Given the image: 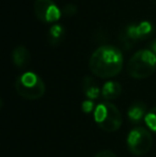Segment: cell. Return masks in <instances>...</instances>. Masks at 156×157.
Segmentation results:
<instances>
[{"label":"cell","instance_id":"obj_1","mask_svg":"<svg viewBox=\"0 0 156 157\" xmlns=\"http://www.w3.org/2000/svg\"><path fill=\"white\" fill-rule=\"evenodd\" d=\"M123 54L115 45H102L97 47L89 59V67L92 74L103 79L117 76L123 67Z\"/></svg>","mask_w":156,"mask_h":157},{"label":"cell","instance_id":"obj_2","mask_svg":"<svg viewBox=\"0 0 156 157\" xmlns=\"http://www.w3.org/2000/svg\"><path fill=\"white\" fill-rule=\"evenodd\" d=\"M156 70V55L149 48L136 52L127 63V73L131 78L144 79L153 75Z\"/></svg>","mask_w":156,"mask_h":157},{"label":"cell","instance_id":"obj_3","mask_svg":"<svg viewBox=\"0 0 156 157\" xmlns=\"http://www.w3.org/2000/svg\"><path fill=\"white\" fill-rule=\"evenodd\" d=\"M93 116L98 127L107 132H117L123 122L121 111L110 101H103L96 105Z\"/></svg>","mask_w":156,"mask_h":157},{"label":"cell","instance_id":"obj_4","mask_svg":"<svg viewBox=\"0 0 156 157\" xmlns=\"http://www.w3.org/2000/svg\"><path fill=\"white\" fill-rule=\"evenodd\" d=\"M15 90L24 98L36 101L45 94L46 88L43 79L38 74L33 72H26L16 78Z\"/></svg>","mask_w":156,"mask_h":157},{"label":"cell","instance_id":"obj_5","mask_svg":"<svg viewBox=\"0 0 156 157\" xmlns=\"http://www.w3.org/2000/svg\"><path fill=\"white\" fill-rule=\"evenodd\" d=\"M153 143L154 140L152 134L146 127L141 126L133 128L126 138L127 149L135 156H143L148 154L152 149Z\"/></svg>","mask_w":156,"mask_h":157},{"label":"cell","instance_id":"obj_6","mask_svg":"<svg viewBox=\"0 0 156 157\" xmlns=\"http://www.w3.org/2000/svg\"><path fill=\"white\" fill-rule=\"evenodd\" d=\"M33 10L36 18L45 24H56L62 15V11L52 0H36Z\"/></svg>","mask_w":156,"mask_h":157},{"label":"cell","instance_id":"obj_7","mask_svg":"<svg viewBox=\"0 0 156 157\" xmlns=\"http://www.w3.org/2000/svg\"><path fill=\"white\" fill-rule=\"evenodd\" d=\"M125 32L134 42L149 39L153 34L155 27L151 21H142L139 23H131L124 28Z\"/></svg>","mask_w":156,"mask_h":157},{"label":"cell","instance_id":"obj_8","mask_svg":"<svg viewBox=\"0 0 156 157\" xmlns=\"http://www.w3.org/2000/svg\"><path fill=\"white\" fill-rule=\"evenodd\" d=\"M148 112V107L143 101H135L127 109V117L133 124H139L144 121Z\"/></svg>","mask_w":156,"mask_h":157},{"label":"cell","instance_id":"obj_9","mask_svg":"<svg viewBox=\"0 0 156 157\" xmlns=\"http://www.w3.org/2000/svg\"><path fill=\"white\" fill-rule=\"evenodd\" d=\"M82 92L86 95L87 99H92L95 101L100 97V95L102 94V89L100 88L98 83L96 82V80L91 76H85L82 79Z\"/></svg>","mask_w":156,"mask_h":157},{"label":"cell","instance_id":"obj_10","mask_svg":"<svg viewBox=\"0 0 156 157\" xmlns=\"http://www.w3.org/2000/svg\"><path fill=\"white\" fill-rule=\"evenodd\" d=\"M30 52L25 46L18 45L13 49L12 52V60L13 63L16 67L18 68H24L29 64L30 62Z\"/></svg>","mask_w":156,"mask_h":157},{"label":"cell","instance_id":"obj_11","mask_svg":"<svg viewBox=\"0 0 156 157\" xmlns=\"http://www.w3.org/2000/svg\"><path fill=\"white\" fill-rule=\"evenodd\" d=\"M122 93V86L118 81H107L102 88V96L106 101L117 99Z\"/></svg>","mask_w":156,"mask_h":157},{"label":"cell","instance_id":"obj_12","mask_svg":"<svg viewBox=\"0 0 156 157\" xmlns=\"http://www.w3.org/2000/svg\"><path fill=\"white\" fill-rule=\"evenodd\" d=\"M65 36V29L60 24H54L48 30V41L51 45H58Z\"/></svg>","mask_w":156,"mask_h":157},{"label":"cell","instance_id":"obj_13","mask_svg":"<svg viewBox=\"0 0 156 157\" xmlns=\"http://www.w3.org/2000/svg\"><path fill=\"white\" fill-rule=\"evenodd\" d=\"M144 122H146V125L148 126L149 129L156 134V106L151 110H149L148 114L144 119Z\"/></svg>","mask_w":156,"mask_h":157},{"label":"cell","instance_id":"obj_14","mask_svg":"<svg viewBox=\"0 0 156 157\" xmlns=\"http://www.w3.org/2000/svg\"><path fill=\"white\" fill-rule=\"evenodd\" d=\"M119 40H120L119 42L122 44V46L124 47V49H126V50L131 49V48L134 46V44L136 43V42H134L133 40L127 35V33L125 32L124 29H123L122 31L120 32V34H119Z\"/></svg>","mask_w":156,"mask_h":157},{"label":"cell","instance_id":"obj_15","mask_svg":"<svg viewBox=\"0 0 156 157\" xmlns=\"http://www.w3.org/2000/svg\"><path fill=\"white\" fill-rule=\"evenodd\" d=\"M95 108L96 106L94 104V101H92V99H86L81 104V110L85 113H92V112H94Z\"/></svg>","mask_w":156,"mask_h":157},{"label":"cell","instance_id":"obj_16","mask_svg":"<svg viewBox=\"0 0 156 157\" xmlns=\"http://www.w3.org/2000/svg\"><path fill=\"white\" fill-rule=\"evenodd\" d=\"M62 15H65V16H73L77 13V6L73 3H69V4H65L63 6L62 10Z\"/></svg>","mask_w":156,"mask_h":157},{"label":"cell","instance_id":"obj_17","mask_svg":"<svg viewBox=\"0 0 156 157\" xmlns=\"http://www.w3.org/2000/svg\"><path fill=\"white\" fill-rule=\"evenodd\" d=\"M94 157H117V155L110 150H103V151L98 152L97 154H95Z\"/></svg>","mask_w":156,"mask_h":157},{"label":"cell","instance_id":"obj_18","mask_svg":"<svg viewBox=\"0 0 156 157\" xmlns=\"http://www.w3.org/2000/svg\"><path fill=\"white\" fill-rule=\"evenodd\" d=\"M148 48L156 55V39H154L153 41H151L150 43L148 44Z\"/></svg>","mask_w":156,"mask_h":157},{"label":"cell","instance_id":"obj_19","mask_svg":"<svg viewBox=\"0 0 156 157\" xmlns=\"http://www.w3.org/2000/svg\"><path fill=\"white\" fill-rule=\"evenodd\" d=\"M154 1H155V2H156V0H154Z\"/></svg>","mask_w":156,"mask_h":157}]
</instances>
